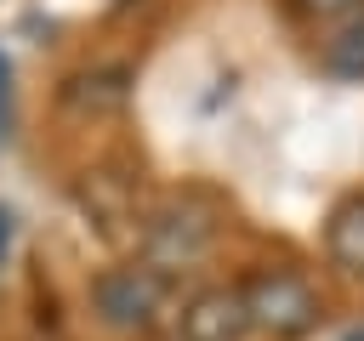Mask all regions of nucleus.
<instances>
[{
	"instance_id": "1",
	"label": "nucleus",
	"mask_w": 364,
	"mask_h": 341,
	"mask_svg": "<svg viewBox=\"0 0 364 341\" xmlns=\"http://www.w3.org/2000/svg\"><path fill=\"white\" fill-rule=\"evenodd\" d=\"M165 301H171V278L148 261H119L91 278V307L114 335H148L165 318Z\"/></svg>"
},
{
	"instance_id": "2",
	"label": "nucleus",
	"mask_w": 364,
	"mask_h": 341,
	"mask_svg": "<svg viewBox=\"0 0 364 341\" xmlns=\"http://www.w3.org/2000/svg\"><path fill=\"white\" fill-rule=\"evenodd\" d=\"M239 290H245L250 330H262V335H273V341L307 335V330L318 324V313H324V301H318V290H313V278H307L301 267H262V273H250Z\"/></svg>"
},
{
	"instance_id": "3",
	"label": "nucleus",
	"mask_w": 364,
	"mask_h": 341,
	"mask_svg": "<svg viewBox=\"0 0 364 341\" xmlns=\"http://www.w3.org/2000/svg\"><path fill=\"white\" fill-rule=\"evenodd\" d=\"M210 244H216V210L188 193V199H171V205H159V210L148 216V233H142V250H148V256H142V261L171 278V273L193 267Z\"/></svg>"
},
{
	"instance_id": "4",
	"label": "nucleus",
	"mask_w": 364,
	"mask_h": 341,
	"mask_svg": "<svg viewBox=\"0 0 364 341\" xmlns=\"http://www.w3.org/2000/svg\"><path fill=\"white\" fill-rule=\"evenodd\" d=\"M245 335H250V313L239 284H210L188 296L176 313V341H245Z\"/></svg>"
},
{
	"instance_id": "5",
	"label": "nucleus",
	"mask_w": 364,
	"mask_h": 341,
	"mask_svg": "<svg viewBox=\"0 0 364 341\" xmlns=\"http://www.w3.org/2000/svg\"><path fill=\"white\" fill-rule=\"evenodd\" d=\"M57 102H63L68 114H80V119L119 114V108L131 102V74H125V68H80V74L63 80Z\"/></svg>"
},
{
	"instance_id": "6",
	"label": "nucleus",
	"mask_w": 364,
	"mask_h": 341,
	"mask_svg": "<svg viewBox=\"0 0 364 341\" xmlns=\"http://www.w3.org/2000/svg\"><path fill=\"white\" fill-rule=\"evenodd\" d=\"M318 68L330 80H353V85L364 80V11H353L318 34Z\"/></svg>"
},
{
	"instance_id": "7",
	"label": "nucleus",
	"mask_w": 364,
	"mask_h": 341,
	"mask_svg": "<svg viewBox=\"0 0 364 341\" xmlns=\"http://www.w3.org/2000/svg\"><path fill=\"white\" fill-rule=\"evenodd\" d=\"M324 250L341 273H364V193L341 199L324 222Z\"/></svg>"
},
{
	"instance_id": "8",
	"label": "nucleus",
	"mask_w": 364,
	"mask_h": 341,
	"mask_svg": "<svg viewBox=\"0 0 364 341\" xmlns=\"http://www.w3.org/2000/svg\"><path fill=\"white\" fill-rule=\"evenodd\" d=\"M284 11L290 17H301V23H341V17H353V11H364V0H284Z\"/></svg>"
},
{
	"instance_id": "9",
	"label": "nucleus",
	"mask_w": 364,
	"mask_h": 341,
	"mask_svg": "<svg viewBox=\"0 0 364 341\" xmlns=\"http://www.w3.org/2000/svg\"><path fill=\"white\" fill-rule=\"evenodd\" d=\"M6 131H11V57L0 51V142H6Z\"/></svg>"
},
{
	"instance_id": "10",
	"label": "nucleus",
	"mask_w": 364,
	"mask_h": 341,
	"mask_svg": "<svg viewBox=\"0 0 364 341\" xmlns=\"http://www.w3.org/2000/svg\"><path fill=\"white\" fill-rule=\"evenodd\" d=\"M11 239H17V216L0 205V267H6V256H11Z\"/></svg>"
}]
</instances>
